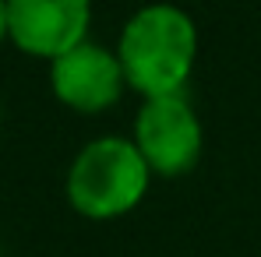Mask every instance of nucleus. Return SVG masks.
Returning a JSON list of instances; mask_svg holds the SVG:
<instances>
[{"label":"nucleus","instance_id":"2","mask_svg":"<svg viewBox=\"0 0 261 257\" xmlns=\"http://www.w3.org/2000/svg\"><path fill=\"white\" fill-rule=\"evenodd\" d=\"M152 183V169L130 137H95L67 169V201L92 222H110L134 212Z\"/></svg>","mask_w":261,"mask_h":257},{"label":"nucleus","instance_id":"4","mask_svg":"<svg viewBox=\"0 0 261 257\" xmlns=\"http://www.w3.org/2000/svg\"><path fill=\"white\" fill-rule=\"evenodd\" d=\"M92 0H7V36L29 56L57 60L88 43Z\"/></svg>","mask_w":261,"mask_h":257},{"label":"nucleus","instance_id":"1","mask_svg":"<svg viewBox=\"0 0 261 257\" xmlns=\"http://www.w3.org/2000/svg\"><path fill=\"white\" fill-rule=\"evenodd\" d=\"M117 60L127 88L141 99L184 95L198 64V25L173 4H145L127 18Z\"/></svg>","mask_w":261,"mask_h":257},{"label":"nucleus","instance_id":"6","mask_svg":"<svg viewBox=\"0 0 261 257\" xmlns=\"http://www.w3.org/2000/svg\"><path fill=\"white\" fill-rule=\"evenodd\" d=\"M4 39H11L7 36V0H0V43Z\"/></svg>","mask_w":261,"mask_h":257},{"label":"nucleus","instance_id":"5","mask_svg":"<svg viewBox=\"0 0 261 257\" xmlns=\"http://www.w3.org/2000/svg\"><path fill=\"white\" fill-rule=\"evenodd\" d=\"M49 88L67 109L92 117L120 102V95L127 92V78L117 60V49L88 39L49 64Z\"/></svg>","mask_w":261,"mask_h":257},{"label":"nucleus","instance_id":"3","mask_svg":"<svg viewBox=\"0 0 261 257\" xmlns=\"http://www.w3.org/2000/svg\"><path fill=\"white\" fill-rule=\"evenodd\" d=\"M134 148L148 162L152 176H187L205 152V127L187 95L141 99L130 130Z\"/></svg>","mask_w":261,"mask_h":257}]
</instances>
